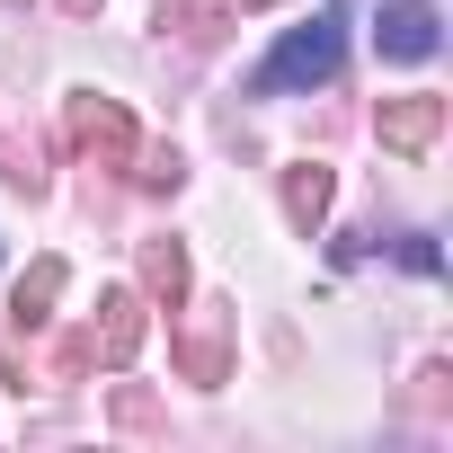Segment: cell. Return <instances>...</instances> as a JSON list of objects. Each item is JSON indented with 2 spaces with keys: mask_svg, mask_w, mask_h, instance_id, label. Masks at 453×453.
Returning <instances> with one entry per match:
<instances>
[{
  "mask_svg": "<svg viewBox=\"0 0 453 453\" xmlns=\"http://www.w3.org/2000/svg\"><path fill=\"white\" fill-rule=\"evenodd\" d=\"M338 19H311V27H294L267 63H258V89H303V81H329L338 72Z\"/></svg>",
  "mask_w": 453,
  "mask_h": 453,
  "instance_id": "obj_1",
  "label": "cell"
},
{
  "mask_svg": "<svg viewBox=\"0 0 453 453\" xmlns=\"http://www.w3.org/2000/svg\"><path fill=\"white\" fill-rule=\"evenodd\" d=\"M382 54L391 63H426L435 54V0H391L382 10Z\"/></svg>",
  "mask_w": 453,
  "mask_h": 453,
  "instance_id": "obj_2",
  "label": "cell"
},
{
  "mask_svg": "<svg viewBox=\"0 0 453 453\" xmlns=\"http://www.w3.org/2000/svg\"><path fill=\"white\" fill-rule=\"evenodd\" d=\"M435 134V107H409V116H391V142H426Z\"/></svg>",
  "mask_w": 453,
  "mask_h": 453,
  "instance_id": "obj_3",
  "label": "cell"
}]
</instances>
